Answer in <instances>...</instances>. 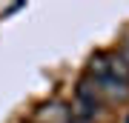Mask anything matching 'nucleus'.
I'll return each instance as SVG.
<instances>
[{
  "instance_id": "nucleus-1",
  "label": "nucleus",
  "mask_w": 129,
  "mask_h": 123,
  "mask_svg": "<svg viewBox=\"0 0 129 123\" xmlns=\"http://www.w3.org/2000/svg\"><path fill=\"white\" fill-rule=\"evenodd\" d=\"M86 72H89V77H92L95 83H101L109 77V55L106 52H98V55L89 57V63H86Z\"/></svg>"
},
{
  "instance_id": "nucleus-2",
  "label": "nucleus",
  "mask_w": 129,
  "mask_h": 123,
  "mask_svg": "<svg viewBox=\"0 0 129 123\" xmlns=\"http://www.w3.org/2000/svg\"><path fill=\"white\" fill-rule=\"evenodd\" d=\"M37 117H40V123H66L69 120V109L60 103H52V106H43Z\"/></svg>"
},
{
  "instance_id": "nucleus-3",
  "label": "nucleus",
  "mask_w": 129,
  "mask_h": 123,
  "mask_svg": "<svg viewBox=\"0 0 129 123\" xmlns=\"http://www.w3.org/2000/svg\"><path fill=\"white\" fill-rule=\"evenodd\" d=\"M118 55H120V57H123V60H126V63H129V40L123 43V49H120V52H118Z\"/></svg>"
},
{
  "instance_id": "nucleus-4",
  "label": "nucleus",
  "mask_w": 129,
  "mask_h": 123,
  "mask_svg": "<svg viewBox=\"0 0 129 123\" xmlns=\"http://www.w3.org/2000/svg\"><path fill=\"white\" fill-rule=\"evenodd\" d=\"M126 123H129V117H126Z\"/></svg>"
}]
</instances>
